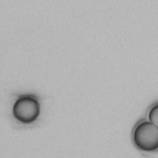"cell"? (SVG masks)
<instances>
[{
  "mask_svg": "<svg viewBox=\"0 0 158 158\" xmlns=\"http://www.w3.org/2000/svg\"><path fill=\"white\" fill-rule=\"evenodd\" d=\"M41 110L38 98L33 94L18 96L12 106L14 117L23 124H30L37 120Z\"/></svg>",
  "mask_w": 158,
  "mask_h": 158,
  "instance_id": "cell-1",
  "label": "cell"
},
{
  "mask_svg": "<svg viewBox=\"0 0 158 158\" xmlns=\"http://www.w3.org/2000/svg\"><path fill=\"white\" fill-rule=\"evenodd\" d=\"M148 118L150 122L158 127V104L153 106L149 110Z\"/></svg>",
  "mask_w": 158,
  "mask_h": 158,
  "instance_id": "cell-3",
  "label": "cell"
},
{
  "mask_svg": "<svg viewBox=\"0 0 158 158\" xmlns=\"http://www.w3.org/2000/svg\"><path fill=\"white\" fill-rule=\"evenodd\" d=\"M133 141L139 150L153 152L158 149V127L150 121L138 123L133 132Z\"/></svg>",
  "mask_w": 158,
  "mask_h": 158,
  "instance_id": "cell-2",
  "label": "cell"
}]
</instances>
